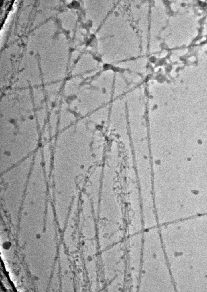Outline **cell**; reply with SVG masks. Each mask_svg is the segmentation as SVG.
<instances>
[{
  "label": "cell",
  "instance_id": "2",
  "mask_svg": "<svg viewBox=\"0 0 207 292\" xmlns=\"http://www.w3.org/2000/svg\"><path fill=\"white\" fill-rule=\"evenodd\" d=\"M11 246V244L9 242H5L4 244H3V247L5 248V249H9Z\"/></svg>",
  "mask_w": 207,
  "mask_h": 292
},
{
  "label": "cell",
  "instance_id": "1",
  "mask_svg": "<svg viewBox=\"0 0 207 292\" xmlns=\"http://www.w3.org/2000/svg\"><path fill=\"white\" fill-rule=\"evenodd\" d=\"M137 182L134 177H128L125 182L128 221L131 230H138L141 224L139 192Z\"/></svg>",
  "mask_w": 207,
  "mask_h": 292
}]
</instances>
